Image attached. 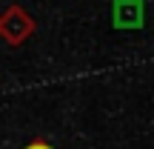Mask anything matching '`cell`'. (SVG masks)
<instances>
[{
    "label": "cell",
    "instance_id": "6da1fadb",
    "mask_svg": "<svg viewBox=\"0 0 154 149\" xmlns=\"http://www.w3.org/2000/svg\"><path fill=\"white\" fill-rule=\"evenodd\" d=\"M29 149H51V146H46V144H32Z\"/></svg>",
    "mask_w": 154,
    "mask_h": 149
}]
</instances>
